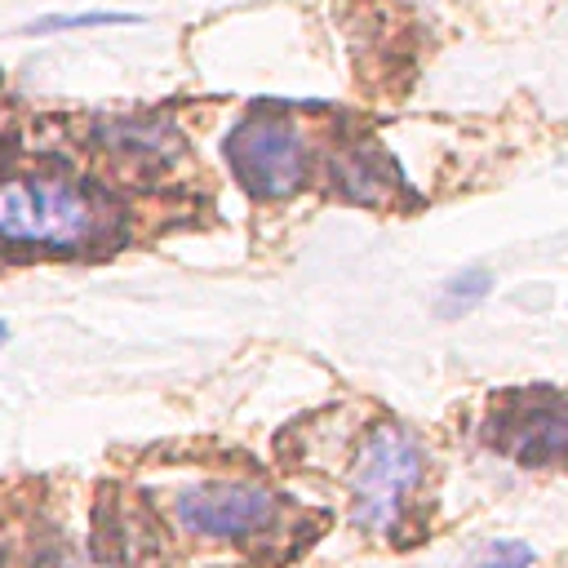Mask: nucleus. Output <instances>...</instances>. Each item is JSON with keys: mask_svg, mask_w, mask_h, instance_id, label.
Wrapping results in <instances>:
<instances>
[{"mask_svg": "<svg viewBox=\"0 0 568 568\" xmlns=\"http://www.w3.org/2000/svg\"><path fill=\"white\" fill-rule=\"evenodd\" d=\"M493 435L519 466H568V399H524Z\"/></svg>", "mask_w": 568, "mask_h": 568, "instance_id": "nucleus-5", "label": "nucleus"}, {"mask_svg": "<svg viewBox=\"0 0 568 568\" xmlns=\"http://www.w3.org/2000/svg\"><path fill=\"white\" fill-rule=\"evenodd\" d=\"M93 235V204L71 178L27 173L0 182V244L71 253Z\"/></svg>", "mask_w": 568, "mask_h": 568, "instance_id": "nucleus-2", "label": "nucleus"}, {"mask_svg": "<svg viewBox=\"0 0 568 568\" xmlns=\"http://www.w3.org/2000/svg\"><path fill=\"white\" fill-rule=\"evenodd\" d=\"M129 22H138V13L93 9V13H49V18H36L27 31H31V36H53V31H80V27H129Z\"/></svg>", "mask_w": 568, "mask_h": 568, "instance_id": "nucleus-7", "label": "nucleus"}, {"mask_svg": "<svg viewBox=\"0 0 568 568\" xmlns=\"http://www.w3.org/2000/svg\"><path fill=\"white\" fill-rule=\"evenodd\" d=\"M4 342H9V324L0 320V346H4Z\"/></svg>", "mask_w": 568, "mask_h": 568, "instance_id": "nucleus-9", "label": "nucleus"}, {"mask_svg": "<svg viewBox=\"0 0 568 568\" xmlns=\"http://www.w3.org/2000/svg\"><path fill=\"white\" fill-rule=\"evenodd\" d=\"M488 293H493V275H488L484 266H470V271H462V275H453V280L444 284V293H439L435 306H439L444 320H457V315L475 311Z\"/></svg>", "mask_w": 568, "mask_h": 568, "instance_id": "nucleus-6", "label": "nucleus"}, {"mask_svg": "<svg viewBox=\"0 0 568 568\" xmlns=\"http://www.w3.org/2000/svg\"><path fill=\"white\" fill-rule=\"evenodd\" d=\"M422 444L395 422H373L351 457V519L368 532H395L408 493L422 484Z\"/></svg>", "mask_w": 568, "mask_h": 568, "instance_id": "nucleus-1", "label": "nucleus"}, {"mask_svg": "<svg viewBox=\"0 0 568 568\" xmlns=\"http://www.w3.org/2000/svg\"><path fill=\"white\" fill-rule=\"evenodd\" d=\"M528 564H532V546L528 541H510V537L488 541L484 555L475 559V568H528Z\"/></svg>", "mask_w": 568, "mask_h": 568, "instance_id": "nucleus-8", "label": "nucleus"}, {"mask_svg": "<svg viewBox=\"0 0 568 568\" xmlns=\"http://www.w3.org/2000/svg\"><path fill=\"white\" fill-rule=\"evenodd\" d=\"M173 519L195 537L253 541L280 524V497L257 479H209L173 497Z\"/></svg>", "mask_w": 568, "mask_h": 568, "instance_id": "nucleus-4", "label": "nucleus"}, {"mask_svg": "<svg viewBox=\"0 0 568 568\" xmlns=\"http://www.w3.org/2000/svg\"><path fill=\"white\" fill-rule=\"evenodd\" d=\"M226 160L248 195L280 200L306 182V138L280 111L244 115L226 138Z\"/></svg>", "mask_w": 568, "mask_h": 568, "instance_id": "nucleus-3", "label": "nucleus"}]
</instances>
